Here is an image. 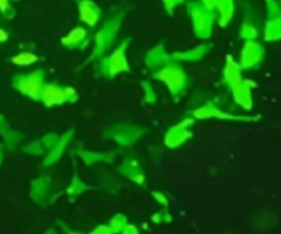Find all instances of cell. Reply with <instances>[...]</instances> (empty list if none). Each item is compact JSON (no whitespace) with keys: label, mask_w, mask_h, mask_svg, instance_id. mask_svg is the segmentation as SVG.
<instances>
[{"label":"cell","mask_w":281,"mask_h":234,"mask_svg":"<svg viewBox=\"0 0 281 234\" xmlns=\"http://www.w3.org/2000/svg\"><path fill=\"white\" fill-rule=\"evenodd\" d=\"M37 60L36 55H33L31 52H22L20 55L13 58V62L16 64H20V66H28V64H32Z\"/></svg>","instance_id":"6da1fadb"},{"label":"cell","mask_w":281,"mask_h":234,"mask_svg":"<svg viewBox=\"0 0 281 234\" xmlns=\"http://www.w3.org/2000/svg\"><path fill=\"white\" fill-rule=\"evenodd\" d=\"M9 8V0H0V10L6 11Z\"/></svg>","instance_id":"7a4b0ae2"},{"label":"cell","mask_w":281,"mask_h":234,"mask_svg":"<svg viewBox=\"0 0 281 234\" xmlns=\"http://www.w3.org/2000/svg\"><path fill=\"white\" fill-rule=\"evenodd\" d=\"M7 38H9V34H7L3 29H0V42H6Z\"/></svg>","instance_id":"3957f363"}]
</instances>
